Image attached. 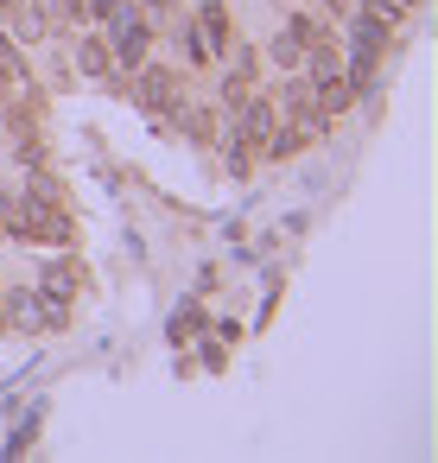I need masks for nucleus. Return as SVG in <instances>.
I'll return each instance as SVG.
<instances>
[{"instance_id":"nucleus-1","label":"nucleus","mask_w":438,"mask_h":463,"mask_svg":"<svg viewBox=\"0 0 438 463\" xmlns=\"http://www.w3.org/2000/svg\"><path fill=\"white\" fill-rule=\"evenodd\" d=\"M14 222H20V241H58V248H64V241L77 235L71 210H64L58 197H33V191L14 203Z\"/></svg>"},{"instance_id":"nucleus-2","label":"nucleus","mask_w":438,"mask_h":463,"mask_svg":"<svg viewBox=\"0 0 438 463\" xmlns=\"http://www.w3.org/2000/svg\"><path fill=\"white\" fill-rule=\"evenodd\" d=\"M102 26H109V33H102V45L115 52V71H134V64H147V45H153V33L140 26L134 0H121V7H115Z\"/></svg>"},{"instance_id":"nucleus-3","label":"nucleus","mask_w":438,"mask_h":463,"mask_svg":"<svg viewBox=\"0 0 438 463\" xmlns=\"http://www.w3.org/2000/svg\"><path fill=\"white\" fill-rule=\"evenodd\" d=\"M134 96L153 121H172V109L185 102V83L166 71V64H134Z\"/></svg>"},{"instance_id":"nucleus-4","label":"nucleus","mask_w":438,"mask_h":463,"mask_svg":"<svg viewBox=\"0 0 438 463\" xmlns=\"http://www.w3.org/2000/svg\"><path fill=\"white\" fill-rule=\"evenodd\" d=\"M7 317L26 324V330H64L71 324V305L52 298V292H7Z\"/></svg>"},{"instance_id":"nucleus-5","label":"nucleus","mask_w":438,"mask_h":463,"mask_svg":"<svg viewBox=\"0 0 438 463\" xmlns=\"http://www.w3.org/2000/svg\"><path fill=\"white\" fill-rule=\"evenodd\" d=\"M0 20H7V39H14V45L52 39V33H45V14H39V0H14V7H0Z\"/></svg>"},{"instance_id":"nucleus-6","label":"nucleus","mask_w":438,"mask_h":463,"mask_svg":"<svg viewBox=\"0 0 438 463\" xmlns=\"http://www.w3.org/2000/svg\"><path fill=\"white\" fill-rule=\"evenodd\" d=\"M197 39H204V52H229L235 45V26H229V7H223V0H204V7H197Z\"/></svg>"},{"instance_id":"nucleus-7","label":"nucleus","mask_w":438,"mask_h":463,"mask_svg":"<svg viewBox=\"0 0 438 463\" xmlns=\"http://www.w3.org/2000/svg\"><path fill=\"white\" fill-rule=\"evenodd\" d=\"M77 71L96 77V83H115V77H121V71H115V52H109L102 39H77Z\"/></svg>"},{"instance_id":"nucleus-8","label":"nucleus","mask_w":438,"mask_h":463,"mask_svg":"<svg viewBox=\"0 0 438 463\" xmlns=\"http://www.w3.org/2000/svg\"><path fill=\"white\" fill-rule=\"evenodd\" d=\"M77 279H83V273H77V260H52L39 292H52V298H64V305H71V298H77Z\"/></svg>"},{"instance_id":"nucleus-9","label":"nucleus","mask_w":438,"mask_h":463,"mask_svg":"<svg viewBox=\"0 0 438 463\" xmlns=\"http://www.w3.org/2000/svg\"><path fill=\"white\" fill-rule=\"evenodd\" d=\"M172 115L185 121V134H191V140H216V109H185V102H178Z\"/></svg>"},{"instance_id":"nucleus-10","label":"nucleus","mask_w":438,"mask_h":463,"mask_svg":"<svg viewBox=\"0 0 438 463\" xmlns=\"http://www.w3.org/2000/svg\"><path fill=\"white\" fill-rule=\"evenodd\" d=\"M387 33H394V26H381V20H368V14H362V20H356V52H362V58H375V52L387 45Z\"/></svg>"},{"instance_id":"nucleus-11","label":"nucleus","mask_w":438,"mask_h":463,"mask_svg":"<svg viewBox=\"0 0 438 463\" xmlns=\"http://www.w3.org/2000/svg\"><path fill=\"white\" fill-rule=\"evenodd\" d=\"M267 58H273V64H286V71H292V64H305V45H299V39H292V33H273V39H267Z\"/></svg>"},{"instance_id":"nucleus-12","label":"nucleus","mask_w":438,"mask_h":463,"mask_svg":"<svg viewBox=\"0 0 438 463\" xmlns=\"http://www.w3.org/2000/svg\"><path fill=\"white\" fill-rule=\"evenodd\" d=\"M248 96H254V77H242V71H235V77H223V115H235Z\"/></svg>"},{"instance_id":"nucleus-13","label":"nucleus","mask_w":438,"mask_h":463,"mask_svg":"<svg viewBox=\"0 0 438 463\" xmlns=\"http://www.w3.org/2000/svg\"><path fill=\"white\" fill-rule=\"evenodd\" d=\"M134 14H140V26H147V33H166V26H172V0H140Z\"/></svg>"},{"instance_id":"nucleus-14","label":"nucleus","mask_w":438,"mask_h":463,"mask_svg":"<svg viewBox=\"0 0 438 463\" xmlns=\"http://www.w3.org/2000/svg\"><path fill=\"white\" fill-rule=\"evenodd\" d=\"M286 33H292V39H299L305 52H311V45H324V26H318L311 14H292V20H286Z\"/></svg>"},{"instance_id":"nucleus-15","label":"nucleus","mask_w":438,"mask_h":463,"mask_svg":"<svg viewBox=\"0 0 438 463\" xmlns=\"http://www.w3.org/2000/svg\"><path fill=\"white\" fill-rule=\"evenodd\" d=\"M324 7H343V0H324Z\"/></svg>"},{"instance_id":"nucleus-16","label":"nucleus","mask_w":438,"mask_h":463,"mask_svg":"<svg viewBox=\"0 0 438 463\" xmlns=\"http://www.w3.org/2000/svg\"><path fill=\"white\" fill-rule=\"evenodd\" d=\"M394 7H413V0H394Z\"/></svg>"}]
</instances>
